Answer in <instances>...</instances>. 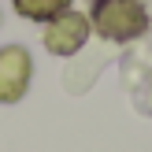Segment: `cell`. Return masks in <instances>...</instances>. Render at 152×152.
<instances>
[{"mask_svg": "<svg viewBox=\"0 0 152 152\" xmlns=\"http://www.w3.org/2000/svg\"><path fill=\"white\" fill-rule=\"evenodd\" d=\"M71 0H15V11L26 15V19H56L59 11H67Z\"/></svg>", "mask_w": 152, "mask_h": 152, "instance_id": "cell-4", "label": "cell"}, {"mask_svg": "<svg viewBox=\"0 0 152 152\" xmlns=\"http://www.w3.org/2000/svg\"><path fill=\"white\" fill-rule=\"evenodd\" d=\"M89 37V19L78 11H59L56 19H48V30H45V48L56 52V56H71L86 45Z\"/></svg>", "mask_w": 152, "mask_h": 152, "instance_id": "cell-2", "label": "cell"}, {"mask_svg": "<svg viewBox=\"0 0 152 152\" xmlns=\"http://www.w3.org/2000/svg\"><path fill=\"white\" fill-rule=\"evenodd\" d=\"M30 52L19 48V45H11V48L0 52V104H11L19 100L22 93H26L30 86Z\"/></svg>", "mask_w": 152, "mask_h": 152, "instance_id": "cell-3", "label": "cell"}, {"mask_svg": "<svg viewBox=\"0 0 152 152\" xmlns=\"http://www.w3.org/2000/svg\"><path fill=\"white\" fill-rule=\"evenodd\" d=\"M93 26L108 41H134L145 34L148 15L137 0H96L93 4Z\"/></svg>", "mask_w": 152, "mask_h": 152, "instance_id": "cell-1", "label": "cell"}]
</instances>
